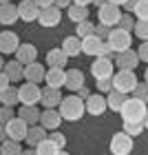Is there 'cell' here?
Returning a JSON list of instances; mask_svg holds the SVG:
<instances>
[{"label": "cell", "mask_w": 148, "mask_h": 155, "mask_svg": "<svg viewBox=\"0 0 148 155\" xmlns=\"http://www.w3.org/2000/svg\"><path fill=\"white\" fill-rule=\"evenodd\" d=\"M117 113H122L124 122H142L144 129H146V124H148L146 122V102L135 100V97H126Z\"/></svg>", "instance_id": "1"}, {"label": "cell", "mask_w": 148, "mask_h": 155, "mask_svg": "<svg viewBox=\"0 0 148 155\" xmlns=\"http://www.w3.org/2000/svg\"><path fill=\"white\" fill-rule=\"evenodd\" d=\"M58 113H60L62 120H66V122H77V120H82V115H84V100H80L77 95L62 97L60 104H58Z\"/></svg>", "instance_id": "2"}, {"label": "cell", "mask_w": 148, "mask_h": 155, "mask_svg": "<svg viewBox=\"0 0 148 155\" xmlns=\"http://www.w3.org/2000/svg\"><path fill=\"white\" fill-rule=\"evenodd\" d=\"M137 75L135 71H126V69H119L117 73H113L111 75V84H113V91H119V93H124V95H128L133 89H135V84H137Z\"/></svg>", "instance_id": "3"}, {"label": "cell", "mask_w": 148, "mask_h": 155, "mask_svg": "<svg viewBox=\"0 0 148 155\" xmlns=\"http://www.w3.org/2000/svg\"><path fill=\"white\" fill-rule=\"evenodd\" d=\"M106 42H108V47H111L113 53H119V51H126V49H130L133 36H130L128 31L119 29V27H113V29H108Z\"/></svg>", "instance_id": "4"}, {"label": "cell", "mask_w": 148, "mask_h": 155, "mask_svg": "<svg viewBox=\"0 0 148 155\" xmlns=\"http://www.w3.org/2000/svg\"><path fill=\"white\" fill-rule=\"evenodd\" d=\"M40 95H42V89L38 87V84H33V82H24V84H20V89H18V102L27 104V107L38 104Z\"/></svg>", "instance_id": "5"}, {"label": "cell", "mask_w": 148, "mask_h": 155, "mask_svg": "<svg viewBox=\"0 0 148 155\" xmlns=\"http://www.w3.org/2000/svg\"><path fill=\"white\" fill-rule=\"evenodd\" d=\"M119 16H122L119 7L108 5V2H104V5L100 7V9H97V18H100V25H104L106 29H113V27H117Z\"/></svg>", "instance_id": "6"}, {"label": "cell", "mask_w": 148, "mask_h": 155, "mask_svg": "<svg viewBox=\"0 0 148 155\" xmlns=\"http://www.w3.org/2000/svg\"><path fill=\"white\" fill-rule=\"evenodd\" d=\"M111 153L113 155H128L133 151V137L130 135H126L124 131H119L115 133V135L111 137Z\"/></svg>", "instance_id": "7"}, {"label": "cell", "mask_w": 148, "mask_h": 155, "mask_svg": "<svg viewBox=\"0 0 148 155\" xmlns=\"http://www.w3.org/2000/svg\"><path fill=\"white\" fill-rule=\"evenodd\" d=\"M5 133H7V140H13V142H22L24 135H27V126L20 117H11L9 122H5Z\"/></svg>", "instance_id": "8"}, {"label": "cell", "mask_w": 148, "mask_h": 155, "mask_svg": "<svg viewBox=\"0 0 148 155\" xmlns=\"http://www.w3.org/2000/svg\"><path fill=\"white\" fill-rule=\"evenodd\" d=\"M113 62L119 67V69H126V71H135L139 60H137V53L133 49H126V51H119L113 55Z\"/></svg>", "instance_id": "9"}, {"label": "cell", "mask_w": 148, "mask_h": 155, "mask_svg": "<svg viewBox=\"0 0 148 155\" xmlns=\"http://www.w3.org/2000/svg\"><path fill=\"white\" fill-rule=\"evenodd\" d=\"M38 124L42 126V129H47V131H58V126L62 124V117L58 113V109H44V111H40Z\"/></svg>", "instance_id": "10"}, {"label": "cell", "mask_w": 148, "mask_h": 155, "mask_svg": "<svg viewBox=\"0 0 148 155\" xmlns=\"http://www.w3.org/2000/svg\"><path fill=\"white\" fill-rule=\"evenodd\" d=\"M38 22L42 27H58L62 22V11L60 9H55V7H44V9H40L38 13Z\"/></svg>", "instance_id": "11"}, {"label": "cell", "mask_w": 148, "mask_h": 155, "mask_svg": "<svg viewBox=\"0 0 148 155\" xmlns=\"http://www.w3.org/2000/svg\"><path fill=\"white\" fill-rule=\"evenodd\" d=\"M106 111V97L102 93L97 95H88L84 100V113H91V115H104Z\"/></svg>", "instance_id": "12"}, {"label": "cell", "mask_w": 148, "mask_h": 155, "mask_svg": "<svg viewBox=\"0 0 148 155\" xmlns=\"http://www.w3.org/2000/svg\"><path fill=\"white\" fill-rule=\"evenodd\" d=\"M18 45H20V38H18V33L16 31H2L0 33V55H9V53H13L18 49Z\"/></svg>", "instance_id": "13"}, {"label": "cell", "mask_w": 148, "mask_h": 155, "mask_svg": "<svg viewBox=\"0 0 148 155\" xmlns=\"http://www.w3.org/2000/svg\"><path fill=\"white\" fill-rule=\"evenodd\" d=\"M13 53H16V60H18L22 67H27V64H31V62L38 60V49L33 47V45H29V42L18 45V49H16Z\"/></svg>", "instance_id": "14"}, {"label": "cell", "mask_w": 148, "mask_h": 155, "mask_svg": "<svg viewBox=\"0 0 148 155\" xmlns=\"http://www.w3.org/2000/svg\"><path fill=\"white\" fill-rule=\"evenodd\" d=\"M16 9H18V18L24 20V22H36V20H38L40 9L36 7L33 0H22L20 5H16Z\"/></svg>", "instance_id": "15"}, {"label": "cell", "mask_w": 148, "mask_h": 155, "mask_svg": "<svg viewBox=\"0 0 148 155\" xmlns=\"http://www.w3.org/2000/svg\"><path fill=\"white\" fill-rule=\"evenodd\" d=\"M91 73H93L95 80H102V78H111L113 75V60L108 58H97L91 64Z\"/></svg>", "instance_id": "16"}, {"label": "cell", "mask_w": 148, "mask_h": 155, "mask_svg": "<svg viewBox=\"0 0 148 155\" xmlns=\"http://www.w3.org/2000/svg\"><path fill=\"white\" fill-rule=\"evenodd\" d=\"M22 78L27 82H33V84H40L42 80H44V67L40 64V62H31V64H27L22 69Z\"/></svg>", "instance_id": "17"}, {"label": "cell", "mask_w": 148, "mask_h": 155, "mask_svg": "<svg viewBox=\"0 0 148 155\" xmlns=\"http://www.w3.org/2000/svg\"><path fill=\"white\" fill-rule=\"evenodd\" d=\"M64 87L71 91V93H75L77 89L84 87V73L80 69H69V71H64Z\"/></svg>", "instance_id": "18"}, {"label": "cell", "mask_w": 148, "mask_h": 155, "mask_svg": "<svg viewBox=\"0 0 148 155\" xmlns=\"http://www.w3.org/2000/svg\"><path fill=\"white\" fill-rule=\"evenodd\" d=\"M47 135H49V131H47V129H42L40 124H31L29 129H27L24 142H27V144H29L31 149H33V146H38V144L42 142V140H47Z\"/></svg>", "instance_id": "19"}, {"label": "cell", "mask_w": 148, "mask_h": 155, "mask_svg": "<svg viewBox=\"0 0 148 155\" xmlns=\"http://www.w3.org/2000/svg\"><path fill=\"white\" fill-rule=\"evenodd\" d=\"M60 100H62V93H60V89H51V87L42 89L40 102H42V107H44V109H58Z\"/></svg>", "instance_id": "20"}, {"label": "cell", "mask_w": 148, "mask_h": 155, "mask_svg": "<svg viewBox=\"0 0 148 155\" xmlns=\"http://www.w3.org/2000/svg\"><path fill=\"white\" fill-rule=\"evenodd\" d=\"M44 82L51 89H62L64 87V69L49 67V71H44Z\"/></svg>", "instance_id": "21"}, {"label": "cell", "mask_w": 148, "mask_h": 155, "mask_svg": "<svg viewBox=\"0 0 148 155\" xmlns=\"http://www.w3.org/2000/svg\"><path fill=\"white\" fill-rule=\"evenodd\" d=\"M27 126H31V124H38V120H40V111H38V104H33V107H27V104H22L18 111V115Z\"/></svg>", "instance_id": "22"}, {"label": "cell", "mask_w": 148, "mask_h": 155, "mask_svg": "<svg viewBox=\"0 0 148 155\" xmlns=\"http://www.w3.org/2000/svg\"><path fill=\"white\" fill-rule=\"evenodd\" d=\"M22 64H20L18 60H9V62H5L2 64V73L9 78V82H20L22 80Z\"/></svg>", "instance_id": "23"}, {"label": "cell", "mask_w": 148, "mask_h": 155, "mask_svg": "<svg viewBox=\"0 0 148 155\" xmlns=\"http://www.w3.org/2000/svg\"><path fill=\"white\" fill-rule=\"evenodd\" d=\"M104 40H100L97 36H86V38H82L80 40V49H82V53H86V55H97V51H100V45H102Z\"/></svg>", "instance_id": "24"}, {"label": "cell", "mask_w": 148, "mask_h": 155, "mask_svg": "<svg viewBox=\"0 0 148 155\" xmlns=\"http://www.w3.org/2000/svg\"><path fill=\"white\" fill-rule=\"evenodd\" d=\"M62 51H64L66 58H75V55H80L82 53V49H80V38L77 36H69L64 38V42H62Z\"/></svg>", "instance_id": "25"}, {"label": "cell", "mask_w": 148, "mask_h": 155, "mask_svg": "<svg viewBox=\"0 0 148 155\" xmlns=\"http://www.w3.org/2000/svg\"><path fill=\"white\" fill-rule=\"evenodd\" d=\"M18 20V9L16 5L7 2V5H0V25H13Z\"/></svg>", "instance_id": "26"}, {"label": "cell", "mask_w": 148, "mask_h": 155, "mask_svg": "<svg viewBox=\"0 0 148 155\" xmlns=\"http://www.w3.org/2000/svg\"><path fill=\"white\" fill-rule=\"evenodd\" d=\"M66 55L62 49H51V51L47 53V64L49 67H55V69H64L66 67Z\"/></svg>", "instance_id": "27"}, {"label": "cell", "mask_w": 148, "mask_h": 155, "mask_svg": "<svg viewBox=\"0 0 148 155\" xmlns=\"http://www.w3.org/2000/svg\"><path fill=\"white\" fill-rule=\"evenodd\" d=\"M0 104H2V107H16L18 104V89L16 87H7L5 91H0Z\"/></svg>", "instance_id": "28"}, {"label": "cell", "mask_w": 148, "mask_h": 155, "mask_svg": "<svg viewBox=\"0 0 148 155\" xmlns=\"http://www.w3.org/2000/svg\"><path fill=\"white\" fill-rule=\"evenodd\" d=\"M66 13H69V20L71 22H82V20L88 18V7H80V5H71L66 7Z\"/></svg>", "instance_id": "29"}, {"label": "cell", "mask_w": 148, "mask_h": 155, "mask_svg": "<svg viewBox=\"0 0 148 155\" xmlns=\"http://www.w3.org/2000/svg\"><path fill=\"white\" fill-rule=\"evenodd\" d=\"M33 151H36V155H58L62 149H58V146L47 137V140H42L38 146H33Z\"/></svg>", "instance_id": "30"}, {"label": "cell", "mask_w": 148, "mask_h": 155, "mask_svg": "<svg viewBox=\"0 0 148 155\" xmlns=\"http://www.w3.org/2000/svg\"><path fill=\"white\" fill-rule=\"evenodd\" d=\"M106 95H108V97H106V109H111V111H119V107H122L124 100H126V95L119 93V91H108Z\"/></svg>", "instance_id": "31"}, {"label": "cell", "mask_w": 148, "mask_h": 155, "mask_svg": "<svg viewBox=\"0 0 148 155\" xmlns=\"http://www.w3.org/2000/svg\"><path fill=\"white\" fill-rule=\"evenodd\" d=\"M20 142H13V140H5L2 146H0V155H20Z\"/></svg>", "instance_id": "32"}, {"label": "cell", "mask_w": 148, "mask_h": 155, "mask_svg": "<svg viewBox=\"0 0 148 155\" xmlns=\"http://www.w3.org/2000/svg\"><path fill=\"white\" fill-rule=\"evenodd\" d=\"M133 31H135V36L139 38V42H146L148 40V20H135Z\"/></svg>", "instance_id": "33"}, {"label": "cell", "mask_w": 148, "mask_h": 155, "mask_svg": "<svg viewBox=\"0 0 148 155\" xmlns=\"http://www.w3.org/2000/svg\"><path fill=\"white\" fill-rule=\"evenodd\" d=\"M93 27H95V25L91 22L88 18H86V20H82V22H77V33H75V36L80 38V40H82V38H86V36H91V33H93Z\"/></svg>", "instance_id": "34"}, {"label": "cell", "mask_w": 148, "mask_h": 155, "mask_svg": "<svg viewBox=\"0 0 148 155\" xmlns=\"http://www.w3.org/2000/svg\"><path fill=\"white\" fill-rule=\"evenodd\" d=\"M130 93H133V97H135V100L146 102V97H148V84H146V80H144V82H137L135 89H133Z\"/></svg>", "instance_id": "35"}, {"label": "cell", "mask_w": 148, "mask_h": 155, "mask_svg": "<svg viewBox=\"0 0 148 155\" xmlns=\"http://www.w3.org/2000/svg\"><path fill=\"white\" fill-rule=\"evenodd\" d=\"M124 133L130 137L139 135V133H144V124L142 122H124Z\"/></svg>", "instance_id": "36"}, {"label": "cell", "mask_w": 148, "mask_h": 155, "mask_svg": "<svg viewBox=\"0 0 148 155\" xmlns=\"http://www.w3.org/2000/svg\"><path fill=\"white\" fill-rule=\"evenodd\" d=\"M133 25H135V18L130 16V13H122L119 16V20H117V27L119 29H124V31H133Z\"/></svg>", "instance_id": "37"}, {"label": "cell", "mask_w": 148, "mask_h": 155, "mask_svg": "<svg viewBox=\"0 0 148 155\" xmlns=\"http://www.w3.org/2000/svg\"><path fill=\"white\" fill-rule=\"evenodd\" d=\"M47 137L51 140L58 149H64V146H66V135H64V133H60V131H49Z\"/></svg>", "instance_id": "38"}, {"label": "cell", "mask_w": 148, "mask_h": 155, "mask_svg": "<svg viewBox=\"0 0 148 155\" xmlns=\"http://www.w3.org/2000/svg\"><path fill=\"white\" fill-rule=\"evenodd\" d=\"M133 13L137 16V20H148V0H139L135 5V9H133Z\"/></svg>", "instance_id": "39"}, {"label": "cell", "mask_w": 148, "mask_h": 155, "mask_svg": "<svg viewBox=\"0 0 148 155\" xmlns=\"http://www.w3.org/2000/svg\"><path fill=\"white\" fill-rule=\"evenodd\" d=\"M11 117H16V111H13L11 107H0V124L9 122Z\"/></svg>", "instance_id": "40"}, {"label": "cell", "mask_w": 148, "mask_h": 155, "mask_svg": "<svg viewBox=\"0 0 148 155\" xmlns=\"http://www.w3.org/2000/svg\"><path fill=\"white\" fill-rule=\"evenodd\" d=\"M113 55H115V53H113V51H111V47H108V42H106V40H104V42H102V45H100V51H97V58H108V60H113Z\"/></svg>", "instance_id": "41"}, {"label": "cell", "mask_w": 148, "mask_h": 155, "mask_svg": "<svg viewBox=\"0 0 148 155\" xmlns=\"http://www.w3.org/2000/svg\"><path fill=\"white\" fill-rule=\"evenodd\" d=\"M137 60L139 62H148V42H139V49H137Z\"/></svg>", "instance_id": "42"}, {"label": "cell", "mask_w": 148, "mask_h": 155, "mask_svg": "<svg viewBox=\"0 0 148 155\" xmlns=\"http://www.w3.org/2000/svg\"><path fill=\"white\" fill-rule=\"evenodd\" d=\"M97 91H100V93H108V91H113L111 78H102V80H97Z\"/></svg>", "instance_id": "43"}, {"label": "cell", "mask_w": 148, "mask_h": 155, "mask_svg": "<svg viewBox=\"0 0 148 155\" xmlns=\"http://www.w3.org/2000/svg\"><path fill=\"white\" fill-rule=\"evenodd\" d=\"M93 36H97L100 40H106V36H108V29L104 25H95L93 27Z\"/></svg>", "instance_id": "44"}, {"label": "cell", "mask_w": 148, "mask_h": 155, "mask_svg": "<svg viewBox=\"0 0 148 155\" xmlns=\"http://www.w3.org/2000/svg\"><path fill=\"white\" fill-rule=\"evenodd\" d=\"M53 7L55 9H66V7H71V0H53Z\"/></svg>", "instance_id": "45"}, {"label": "cell", "mask_w": 148, "mask_h": 155, "mask_svg": "<svg viewBox=\"0 0 148 155\" xmlns=\"http://www.w3.org/2000/svg\"><path fill=\"white\" fill-rule=\"evenodd\" d=\"M139 2V0H124V5L122 7H126V13H133V9H135V5Z\"/></svg>", "instance_id": "46"}, {"label": "cell", "mask_w": 148, "mask_h": 155, "mask_svg": "<svg viewBox=\"0 0 148 155\" xmlns=\"http://www.w3.org/2000/svg\"><path fill=\"white\" fill-rule=\"evenodd\" d=\"M9 84H11V82H9V78H7L2 71H0V91H5L7 87H9Z\"/></svg>", "instance_id": "47"}, {"label": "cell", "mask_w": 148, "mask_h": 155, "mask_svg": "<svg viewBox=\"0 0 148 155\" xmlns=\"http://www.w3.org/2000/svg\"><path fill=\"white\" fill-rule=\"evenodd\" d=\"M38 9H44V7H53V0H33Z\"/></svg>", "instance_id": "48"}, {"label": "cell", "mask_w": 148, "mask_h": 155, "mask_svg": "<svg viewBox=\"0 0 148 155\" xmlns=\"http://www.w3.org/2000/svg\"><path fill=\"white\" fill-rule=\"evenodd\" d=\"M75 93H77V97H80V100H86V97L91 95V91H88L86 87H82V89H77Z\"/></svg>", "instance_id": "49"}, {"label": "cell", "mask_w": 148, "mask_h": 155, "mask_svg": "<svg viewBox=\"0 0 148 155\" xmlns=\"http://www.w3.org/2000/svg\"><path fill=\"white\" fill-rule=\"evenodd\" d=\"M71 5H80V7H88L91 0H71Z\"/></svg>", "instance_id": "50"}, {"label": "cell", "mask_w": 148, "mask_h": 155, "mask_svg": "<svg viewBox=\"0 0 148 155\" xmlns=\"http://www.w3.org/2000/svg\"><path fill=\"white\" fill-rule=\"evenodd\" d=\"M5 140H7V133H5V126H2V124H0V144H2V142H5Z\"/></svg>", "instance_id": "51"}, {"label": "cell", "mask_w": 148, "mask_h": 155, "mask_svg": "<svg viewBox=\"0 0 148 155\" xmlns=\"http://www.w3.org/2000/svg\"><path fill=\"white\" fill-rule=\"evenodd\" d=\"M108 5H115V7H122L124 5V0H106Z\"/></svg>", "instance_id": "52"}, {"label": "cell", "mask_w": 148, "mask_h": 155, "mask_svg": "<svg viewBox=\"0 0 148 155\" xmlns=\"http://www.w3.org/2000/svg\"><path fill=\"white\" fill-rule=\"evenodd\" d=\"M104 2H106V0H91V5H95V7H102Z\"/></svg>", "instance_id": "53"}, {"label": "cell", "mask_w": 148, "mask_h": 155, "mask_svg": "<svg viewBox=\"0 0 148 155\" xmlns=\"http://www.w3.org/2000/svg\"><path fill=\"white\" fill-rule=\"evenodd\" d=\"M20 155H36V151H33V149H27V151L20 153Z\"/></svg>", "instance_id": "54"}, {"label": "cell", "mask_w": 148, "mask_h": 155, "mask_svg": "<svg viewBox=\"0 0 148 155\" xmlns=\"http://www.w3.org/2000/svg\"><path fill=\"white\" fill-rule=\"evenodd\" d=\"M2 64H5V60H2V55H0V71H2Z\"/></svg>", "instance_id": "55"}, {"label": "cell", "mask_w": 148, "mask_h": 155, "mask_svg": "<svg viewBox=\"0 0 148 155\" xmlns=\"http://www.w3.org/2000/svg\"><path fill=\"white\" fill-rule=\"evenodd\" d=\"M7 2H11V0H0V5H7Z\"/></svg>", "instance_id": "56"}, {"label": "cell", "mask_w": 148, "mask_h": 155, "mask_svg": "<svg viewBox=\"0 0 148 155\" xmlns=\"http://www.w3.org/2000/svg\"><path fill=\"white\" fill-rule=\"evenodd\" d=\"M58 155H69V153H66V151H60V153H58Z\"/></svg>", "instance_id": "57"}]
</instances>
